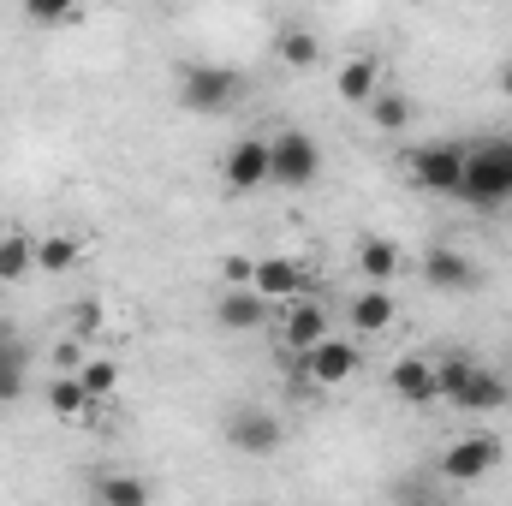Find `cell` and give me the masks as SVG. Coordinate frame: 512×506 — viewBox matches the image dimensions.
I'll use <instances>...</instances> for the list:
<instances>
[{"mask_svg":"<svg viewBox=\"0 0 512 506\" xmlns=\"http://www.w3.org/2000/svg\"><path fill=\"white\" fill-rule=\"evenodd\" d=\"M90 405H96V399L84 393V381H78V376L48 381V411H54V417H84Z\"/></svg>","mask_w":512,"mask_h":506,"instance_id":"cell-21","label":"cell"},{"mask_svg":"<svg viewBox=\"0 0 512 506\" xmlns=\"http://www.w3.org/2000/svg\"><path fill=\"white\" fill-rule=\"evenodd\" d=\"M30 268H36V239H30V233H6V239H0V286L24 280Z\"/></svg>","mask_w":512,"mask_h":506,"instance_id":"cell-20","label":"cell"},{"mask_svg":"<svg viewBox=\"0 0 512 506\" xmlns=\"http://www.w3.org/2000/svg\"><path fill=\"white\" fill-rule=\"evenodd\" d=\"M30 381V358H24V340L12 334V322H0V405H12Z\"/></svg>","mask_w":512,"mask_h":506,"instance_id":"cell-14","label":"cell"},{"mask_svg":"<svg viewBox=\"0 0 512 506\" xmlns=\"http://www.w3.org/2000/svg\"><path fill=\"white\" fill-rule=\"evenodd\" d=\"M393 316H399V304L387 286H364L352 298V334H382V328H393Z\"/></svg>","mask_w":512,"mask_h":506,"instance_id":"cell-15","label":"cell"},{"mask_svg":"<svg viewBox=\"0 0 512 506\" xmlns=\"http://www.w3.org/2000/svg\"><path fill=\"white\" fill-rule=\"evenodd\" d=\"M24 18H30V24H72V18H78V6H48V0H30V6H24Z\"/></svg>","mask_w":512,"mask_h":506,"instance_id":"cell-27","label":"cell"},{"mask_svg":"<svg viewBox=\"0 0 512 506\" xmlns=\"http://www.w3.org/2000/svg\"><path fill=\"white\" fill-rule=\"evenodd\" d=\"M423 280L435 292H471L477 286V262L465 251H453V245H429L423 251Z\"/></svg>","mask_w":512,"mask_h":506,"instance_id":"cell-10","label":"cell"},{"mask_svg":"<svg viewBox=\"0 0 512 506\" xmlns=\"http://www.w3.org/2000/svg\"><path fill=\"white\" fill-rule=\"evenodd\" d=\"M376 90H382V66H376L370 54H352V60L340 66V96L370 108V102H376Z\"/></svg>","mask_w":512,"mask_h":506,"instance_id":"cell-17","label":"cell"},{"mask_svg":"<svg viewBox=\"0 0 512 506\" xmlns=\"http://www.w3.org/2000/svg\"><path fill=\"white\" fill-rule=\"evenodd\" d=\"M268 161H274V185L304 191L322 173V143L310 131H280V137H268Z\"/></svg>","mask_w":512,"mask_h":506,"instance_id":"cell-3","label":"cell"},{"mask_svg":"<svg viewBox=\"0 0 512 506\" xmlns=\"http://www.w3.org/2000/svg\"><path fill=\"white\" fill-rule=\"evenodd\" d=\"M233 286H251V274H256V262H245V256H227V268H221Z\"/></svg>","mask_w":512,"mask_h":506,"instance_id":"cell-28","label":"cell"},{"mask_svg":"<svg viewBox=\"0 0 512 506\" xmlns=\"http://www.w3.org/2000/svg\"><path fill=\"white\" fill-rule=\"evenodd\" d=\"M352 376H358V340L352 334H328L316 352L298 358V381H310V387H340Z\"/></svg>","mask_w":512,"mask_h":506,"instance_id":"cell-7","label":"cell"},{"mask_svg":"<svg viewBox=\"0 0 512 506\" xmlns=\"http://www.w3.org/2000/svg\"><path fill=\"white\" fill-rule=\"evenodd\" d=\"M96 506H149V483L126 471H102L96 477Z\"/></svg>","mask_w":512,"mask_h":506,"instance_id":"cell-18","label":"cell"},{"mask_svg":"<svg viewBox=\"0 0 512 506\" xmlns=\"http://www.w3.org/2000/svg\"><path fill=\"white\" fill-rule=\"evenodd\" d=\"M387 387H393L399 399H411V405L441 399V393H435V364H423V358H399V364L387 370Z\"/></svg>","mask_w":512,"mask_h":506,"instance_id":"cell-16","label":"cell"},{"mask_svg":"<svg viewBox=\"0 0 512 506\" xmlns=\"http://www.w3.org/2000/svg\"><path fill=\"white\" fill-rule=\"evenodd\" d=\"M280 441H286V429H280V417L268 405H233L227 411V447L233 453L268 459V453H280Z\"/></svg>","mask_w":512,"mask_h":506,"instance_id":"cell-5","label":"cell"},{"mask_svg":"<svg viewBox=\"0 0 512 506\" xmlns=\"http://www.w3.org/2000/svg\"><path fill=\"white\" fill-rule=\"evenodd\" d=\"M72 262H78V239H66V233L36 239V268H42V274H66Z\"/></svg>","mask_w":512,"mask_h":506,"instance_id":"cell-23","label":"cell"},{"mask_svg":"<svg viewBox=\"0 0 512 506\" xmlns=\"http://www.w3.org/2000/svg\"><path fill=\"white\" fill-rule=\"evenodd\" d=\"M358 268H364L370 286H387V280L399 274V245H393V239H364V245H358Z\"/></svg>","mask_w":512,"mask_h":506,"instance_id":"cell-19","label":"cell"},{"mask_svg":"<svg viewBox=\"0 0 512 506\" xmlns=\"http://www.w3.org/2000/svg\"><path fill=\"white\" fill-rule=\"evenodd\" d=\"M501 459H507L501 435H465V441H453L441 453V477L447 483H483V477H495Z\"/></svg>","mask_w":512,"mask_h":506,"instance_id":"cell-6","label":"cell"},{"mask_svg":"<svg viewBox=\"0 0 512 506\" xmlns=\"http://www.w3.org/2000/svg\"><path fill=\"white\" fill-rule=\"evenodd\" d=\"M501 96H512V60L501 66Z\"/></svg>","mask_w":512,"mask_h":506,"instance_id":"cell-29","label":"cell"},{"mask_svg":"<svg viewBox=\"0 0 512 506\" xmlns=\"http://www.w3.org/2000/svg\"><path fill=\"white\" fill-rule=\"evenodd\" d=\"M459 203H471V209H501V203H512V137L471 143Z\"/></svg>","mask_w":512,"mask_h":506,"instance_id":"cell-1","label":"cell"},{"mask_svg":"<svg viewBox=\"0 0 512 506\" xmlns=\"http://www.w3.org/2000/svg\"><path fill=\"white\" fill-rule=\"evenodd\" d=\"M215 322H221L227 334H256V328H262V298H256L251 286H227V292L215 298Z\"/></svg>","mask_w":512,"mask_h":506,"instance_id":"cell-12","label":"cell"},{"mask_svg":"<svg viewBox=\"0 0 512 506\" xmlns=\"http://www.w3.org/2000/svg\"><path fill=\"white\" fill-rule=\"evenodd\" d=\"M471 370H477L471 358H447V364H435V393H441V399H453V393L471 381Z\"/></svg>","mask_w":512,"mask_h":506,"instance_id":"cell-26","label":"cell"},{"mask_svg":"<svg viewBox=\"0 0 512 506\" xmlns=\"http://www.w3.org/2000/svg\"><path fill=\"white\" fill-rule=\"evenodd\" d=\"M251 292L268 304V298H304L310 292V268L304 262H292V256H262L256 262V274H251Z\"/></svg>","mask_w":512,"mask_h":506,"instance_id":"cell-9","label":"cell"},{"mask_svg":"<svg viewBox=\"0 0 512 506\" xmlns=\"http://www.w3.org/2000/svg\"><path fill=\"white\" fill-rule=\"evenodd\" d=\"M507 399H512V387L495 376V370H471V381L453 393V405H459V411H471V417H483V411H501Z\"/></svg>","mask_w":512,"mask_h":506,"instance_id":"cell-13","label":"cell"},{"mask_svg":"<svg viewBox=\"0 0 512 506\" xmlns=\"http://www.w3.org/2000/svg\"><path fill=\"white\" fill-rule=\"evenodd\" d=\"M328 340V310L316 304V298H298L292 310H286V346L304 358V352H316Z\"/></svg>","mask_w":512,"mask_h":506,"instance_id":"cell-11","label":"cell"},{"mask_svg":"<svg viewBox=\"0 0 512 506\" xmlns=\"http://www.w3.org/2000/svg\"><path fill=\"white\" fill-rule=\"evenodd\" d=\"M274 54H280L286 66H310L322 48H316V30H298V24H286V30H280V42H274Z\"/></svg>","mask_w":512,"mask_h":506,"instance_id":"cell-22","label":"cell"},{"mask_svg":"<svg viewBox=\"0 0 512 506\" xmlns=\"http://www.w3.org/2000/svg\"><path fill=\"white\" fill-rule=\"evenodd\" d=\"M370 120L382 131H405L411 126V102L399 96V90H376V102H370Z\"/></svg>","mask_w":512,"mask_h":506,"instance_id":"cell-25","label":"cell"},{"mask_svg":"<svg viewBox=\"0 0 512 506\" xmlns=\"http://www.w3.org/2000/svg\"><path fill=\"white\" fill-rule=\"evenodd\" d=\"M239 90H245V78L233 66H221V60H191L179 72V102L191 114H227L239 102Z\"/></svg>","mask_w":512,"mask_h":506,"instance_id":"cell-2","label":"cell"},{"mask_svg":"<svg viewBox=\"0 0 512 506\" xmlns=\"http://www.w3.org/2000/svg\"><path fill=\"white\" fill-rule=\"evenodd\" d=\"M72 376L84 381V393H90V399H108V393L120 387V364H114V358H90V364H78Z\"/></svg>","mask_w":512,"mask_h":506,"instance_id":"cell-24","label":"cell"},{"mask_svg":"<svg viewBox=\"0 0 512 506\" xmlns=\"http://www.w3.org/2000/svg\"><path fill=\"white\" fill-rule=\"evenodd\" d=\"M221 179H227L233 191H262V185H274L268 137H239V143L227 149V161H221Z\"/></svg>","mask_w":512,"mask_h":506,"instance_id":"cell-8","label":"cell"},{"mask_svg":"<svg viewBox=\"0 0 512 506\" xmlns=\"http://www.w3.org/2000/svg\"><path fill=\"white\" fill-rule=\"evenodd\" d=\"M465 161H471V143H423V149H411V179L435 197H459Z\"/></svg>","mask_w":512,"mask_h":506,"instance_id":"cell-4","label":"cell"}]
</instances>
